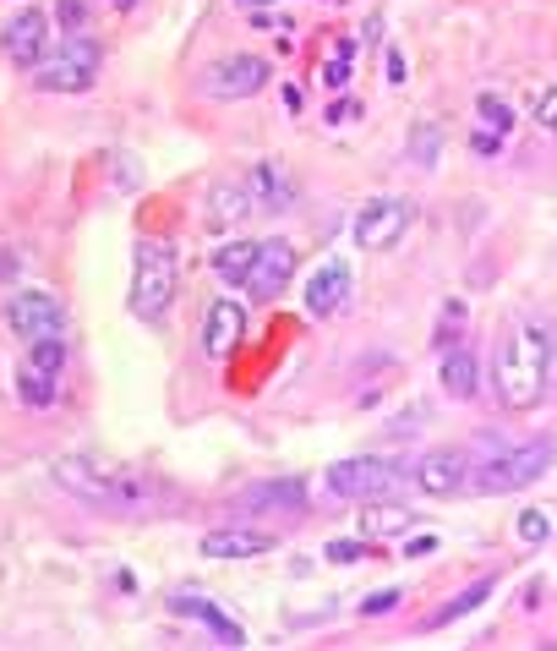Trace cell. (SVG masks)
<instances>
[{
    "label": "cell",
    "mask_w": 557,
    "mask_h": 651,
    "mask_svg": "<svg viewBox=\"0 0 557 651\" xmlns=\"http://www.w3.org/2000/svg\"><path fill=\"white\" fill-rule=\"evenodd\" d=\"M246 214H252V197H246V186H241V181H219V186L208 192L203 219H208L214 230H230V225H241Z\"/></svg>",
    "instance_id": "44dd1931"
},
{
    "label": "cell",
    "mask_w": 557,
    "mask_h": 651,
    "mask_svg": "<svg viewBox=\"0 0 557 651\" xmlns=\"http://www.w3.org/2000/svg\"><path fill=\"white\" fill-rule=\"evenodd\" d=\"M99 67L105 56L94 39H66L61 50H45V61L34 67V83L45 94H88L99 83Z\"/></svg>",
    "instance_id": "5b68a950"
},
{
    "label": "cell",
    "mask_w": 557,
    "mask_h": 651,
    "mask_svg": "<svg viewBox=\"0 0 557 651\" xmlns=\"http://www.w3.org/2000/svg\"><path fill=\"white\" fill-rule=\"evenodd\" d=\"M241 335H246V306L230 301V296H219V301L208 306V323H203V357H214V362L230 357Z\"/></svg>",
    "instance_id": "5bb4252c"
},
{
    "label": "cell",
    "mask_w": 557,
    "mask_h": 651,
    "mask_svg": "<svg viewBox=\"0 0 557 651\" xmlns=\"http://www.w3.org/2000/svg\"><path fill=\"white\" fill-rule=\"evenodd\" d=\"M350 67H355V45L339 39V45L328 50V61H323V88H328V94H344V88H350Z\"/></svg>",
    "instance_id": "d4e9b609"
},
{
    "label": "cell",
    "mask_w": 557,
    "mask_h": 651,
    "mask_svg": "<svg viewBox=\"0 0 557 651\" xmlns=\"http://www.w3.org/2000/svg\"><path fill=\"white\" fill-rule=\"evenodd\" d=\"M404 230H410V203L404 197H377V203H366L355 214V246H366V252L399 246Z\"/></svg>",
    "instance_id": "9c48e42d"
},
{
    "label": "cell",
    "mask_w": 557,
    "mask_h": 651,
    "mask_svg": "<svg viewBox=\"0 0 557 651\" xmlns=\"http://www.w3.org/2000/svg\"><path fill=\"white\" fill-rule=\"evenodd\" d=\"M366 504H372V509L361 515V531L377 537V542L393 537V531H404V526L415 520V509H404V504H377V498H366Z\"/></svg>",
    "instance_id": "cb8c5ba5"
},
{
    "label": "cell",
    "mask_w": 557,
    "mask_h": 651,
    "mask_svg": "<svg viewBox=\"0 0 557 651\" xmlns=\"http://www.w3.org/2000/svg\"><path fill=\"white\" fill-rule=\"evenodd\" d=\"M323 558H328V564H361V558H372V547H366V542H328Z\"/></svg>",
    "instance_id": "f1b7e54d"
},
{
    "label": "cell",
    "mask_w": 557,
    "mask_h": 651,
    "mask_svg": "<svg viewBox=\"0 0 557 651\" xmlns=\"http://www.w3.org/2000/svg\"><path fill=\"white\" fill-rule=\"evenodd\" d=\"M328 121H355V99H339V105H328Z\"/></svg>",
    "instance_id": "e575fe53"
},
{
    "label": "cell",
    "mask_w": 557,
    "mask_h": 651,
    "mask_svg": "<svg viewBox=\"0 0 557 651\" xmlns=\"http://www.w3.org/2000/svg\"><path fill=\"white\" fill-rule=\"evenodd\" d=\"M45 50H50V17H45V12H34V7H28V12H17V17L7 23V56H12L17 67H28V72H34V67L45 61Z\"/></svg>",
    "instance_id": "4fadbf2b"
},
{
    "label": "cell",
    "mask_w": 557,
    "mask_h": 651,
    "mask_svg": "<svg viewBox=\"0 0 557 651\" xmlns=\"http://www.w3.org/2000/svg\"><path fill=\"white\" fill-rule=\"evenodd\" d=\"M290 274H295V246L274 236V241H257V263H252L241 290H252L257 301H274V296L290 290Z\"/></svg>",
    "instance_id": "30bf717a"
},
{
    "label": "cell",
    "mask_w": 557,
    "mask_h": 651,
    "mask_svg": "<svg viewBox=\"0 0 557 651\" xmlns=\"http://www.w3.org/2000/svg\"><path fill=\"white\" fill-rule=\"evenodd\" d=\"M328 493L334 498H388L399 482H404V471L393 466V460H383V455H355V460H339V466H328Z\"/></svg>",
    "instance_id": "8992f818"
},
{
    "label": "cell",
    "mask_w": 557,
    "mask_h": 651,
    "mask_svg": "<svg viewBox=\"0 0 557 651\" xmlns=\"http://www.w3.org/2000/svg\"><path fill=\"white\" fill-rule=\"evenodd\" d=\"M552 357H557V329L541 317H524L502 335L497 346V367H492V384H497V400L502 411H535L546 395H552Z\"/></svg>",
    "instance_id": "6da1fadb"
},
{
    "label": "cell",
    "mask_w": 557,
    "mask_h": 651,
    "mask_svg": "<svg viewBox=\"0 0 557 651\" xmlns=\"http://www.w3.org/2000/svg\"><path fill=\"white\" fill-rule=\"evenodd\" d=\"M7 329L23 335L28 346L34 340H56V335H66V306L50 290H17L7 301Z\"/></svg>",
    "instance_id": "52a82bcc"
},
{
    "label": "cell",
    "mask_w": 557,
    "mask_h": 651,
    "mask_svg": "<svg viewBox=\"0 0 557 651\" xmlns=\"http://www.w3.org/2000/svg\"><path fill=\"white\" fill-rule=\"evenodd\" d=\"M28 367L45 373V378H61V373H66V335H56V340H34V346H28Z\"/></svg>",
    "instance_id": "484cf974"
},
{
    "label": "cell",
    "mask_w": 557,
    "mask_h": 651,
    "mask_svg": "<svg viewBox=\"0 0 557 651\" xmlns=\"http://www.w3.org/2000/svg\"><path fill=\"white\" fill-rule=\"evenodd\" d=\"M175 285H181V274H175V252H170L165 241H137L132 312H137L143 323H159V317L170 312V301H175Z\"/></svg>",
    "instance_id": "3957f363"
},
{
    "label": "cell",
    "mask_w": 557,
    "mask_h": 651,
    "mask_svg": "<svg viewBox=\"0 0 557 651\" xmlns=\"http://www.w3.org/2000/svg\"><path fill=\"white\" fill-rule=\"evenodd\" d=\"M241 186H246L252 208H263V214H284V208L295 203V176H290L279 159H257V165L241 176Z\"/></svg>",
    "instance_id": "7c38bea8"
},
{
    "label": "cell",
    "mask_w": 557,
    "mask_h": 651,
    "mask_svg": "<svg viewBox=\"0 0 557 651\" xmlns=\"http://www.w3.org/2000/svg\"><path fill=\"white\" fill-rule=\"evenodd\" d=\"M241 509H246V515H290V509H306V482H301V477L257 482V487L241 493Z\"/></svg>",
    "instance_id": "9a60e30c"
},
{
    "label": "cell",
    "mask_w": 557,
    "mask_h": 651,
    "mask_svg": "<svg viewBox=\"0 0 557 651\" xmlns=\"http://www.w3.org/2000/svg\"><path fill=\"white\" fill-rule=\"evenodd\" d=\"M399 596H404V591H399V586H388V591L366 596V602H361V613H366V618H383V613H393V607H399Z\"/></svg>",
    "instance_id": "f546056e"
},
{
    "label": "cell",
    "mask_w": 557,
    "mask_h": 651,
    "mask_svg": "<svg viewBox=\"0 0 557 651\" xmlns=\"http://www.w3.org/2000/svg\"><path fill=\"white\" fill-rule=\"evenodd\" d=\"M535 116H541V126L557 137V88H546V94H541V110H535Z\"/></svg>",
    "instance_id": "1f68e13d"
},
{
    "label": "cell",
    "mask_w": 557,
    "mask_h": 651,
    "mask_svg": "<svg viewBox=\"0 0 557 651\" xmlns=\"http://www.w3.org/2000/svg\"><path fill=\"white\" fill-rule=\"evenodd\" d=\"M241 12H268V7H279V0H235Z\"/></svg>",
    "instance_id": "d590c367"
},
{
    "label": "cell",
    "mask_w": 557,
    "mask_h": 651,
    "mask_svg": "<svg viewBox=\"0 0 557 651\" xmlns=\"http://www.w3.org/2000/svg\"><path fill=\"white\" fill-rule=\"evenodd\" d=\"M437 547V537H415V542H404V558H426Z\"/></svg>",
    "instance_id": "836d02e7"
},
{
    "label": "cell",
    "mask_w": 557,
    "mask_h": 651,
    "mask_svg": "<svg viewBox=\"0 0 557 651\" xmlns=\"http://www.w3.org/2000/svg\"><path fill=\"white\" fill-rule=\"evenodd\" d=\"M475 110H481V132H470V148H475L481 159H492V154L508 143V132H513V105L497 99V94H481Z\"/></svg>",
    "instance_id": "ac0fdd59"
},
{
    "label": "cell",
    "mask_w": 557,
    "mask_h": 651,
    "mask_svg": "<svg viewBox=\"0 0 557 651\" xmlns=\"http://www.w3.org/2000/svg\"><path fill=\"white\" fill-rule=\"evenodd\" d=\"M197 553H208V558H257V553H274V537L246 531V526H225V531H208L197 542Z\"/></svg>",
    "instance_id": "d6986e66"
},
{
    "label": "cell",
    "mask_w": 557,
    "mask_h": 651,
    "mask_svg": "<svg viewBox=\"0 0 557 651\" xmlns=\"http://www.w3.org/2000/svg\"><path fill=\"white\" fill-rule=\"evenodd\" d=\"M410 482L426 498H453L470 482V455L464 449H432V455H421V466L410 471Z\"/></svg>",
    "instance_id": "8fae6325"
},
{
    "label": "cell",
    "mask_w": 557,
    "mask_h": 651,
    "mask_svg": "<svg viewBox=\"0 0 557 651\" xmlns=\"http://www.w3.org/2000/svg\"><path fill=\"white\" fill-rule=\"evenodd\" d=\"M519 537H524L530 547H541V542L552 537V515H546V509H524V515H519Z\"/></svg>",
    "instance_id": "83f0119b"
},
{
    "label": "cell",
    "mask_w": 557,
    "mask_h": 651,
    "mask_svg": "<svg viewBox=\"0 0 557 651\" xmlns=\"http://www.w3.org/2000/svg\"><path fill=\"white\" fill-rule=\"evenodd\" d=\"M492 591H497V580H492V575H481V580H475V586H464V591H459L453 602H443V607H437V613L426 618V629H448L453 618H464V613H475V607H481V602H486Z\"/></svg>",
    "instance_id": "7402d4cb"
},
{
    "label": "cell",
    "mask_w": 557,
    "mask_h": 651,
    "mask_svg": "<svg viewBox=\"0 0 557 651\" xmlns=\"http://www.w3.org/2000/svg\"><path fill=\"white\" fill-rule=\"evenodd\" d=\"M344 301H350V268L344 263H323L306 279V312L312 317H334V312H344Z\"/></svg>",
    "instance_id": "e0dca14e"
},
{
    "label": "cell",
    "mask_w": 557,
    "mask_h": 651,
    "mask_svg": "<svg viewBox=\"0 0 557 651\" xmlns=\"http://www.w3.org/2000/svg\"><path fill=\"white\" fill-rule=\"evenodd\" d=\"M263 88H268V61H263V56H230V61H219V67L203 72V94H208V99H225V105L252 99V94H263Z\"/></svg>",
    "instance_id": "ba28073f"
},
{
    "label": "cell",
    "mask_w": 557,
    "mask_h": 651,
    "mask_svg": "<svg viewBox=\"0 0 557 651\" xmlns=\"http://www.w3.org/2000/svg\"><path fill=\"white\" fill-rule=\"evenodd\" d=\"M170 607H175V613H186V618H197V624H203V629H208L219 646H246V629H241V624H230V618H225V613H219V607H214L203 591L181 586V591L170 596Z\"/></svg>",
    "instance_id": "2e32d148"
},
{
    "label": "cell",
    "mask_w": 557,
    "mask_h": 651,
    "mask_svg": "<svg viewBox=\"0 0 557 651\" xmlns=\"http://www.w3.org/2000/svg\"><path fill=\"white\" fill-rule=\"evenodd\" d=\"M61 23H66V28H83V23H88V0H61Z\"/></svg>",
    "instance_id": "4dcf8cb0"
},
{
    "label": "cell",
    "mask_w": 557,
    "mask_h": 651,
    "mask_svg": "<svg viewBox=\"0 0 557 651\" xmlns=\"http://www.w3.org/2000/svg\"><path fill=\"white\" fill-rule=\"evenodd\" d=\"M552 460H557V438H524V444L492 455V460L475 471V487H481V493H519V487L541 482Z\"/></svg>",
    "instance_id": "277c9868"
},
{
    "label": "cell",
    "mask_w": 557,
    "mask_h": 651,
    "mask_svg": "<svg viewBox=\"0 0 557 651\" xmlns=\"http://www.w3.org/2000/svg\"><path fill=\"white\" fill-rule=\"evenodd\" d=\"M56 482H61L72 498L94 504V509H126V515H137V509L154 504V482H148V477L116 471V466H99V460H83V455L56 460Z\"/></svg>",
    "instance_id": "7a4b0ae2"
},
{
    "label": "cell",
    "mask_w": 557,
    "mask_h": 651,
    "mask_svg": "<svg viewBox=\"0 0 557 651\" xmlns=\"http://www.w3.org/2000/svg\"><path fill=\"white\" fill-rule=\"evenodd\" d=\"M443 395L448 400H475L481 395V367L470 346H443Z\"/></svg>",
    "instance_id": "ffe728a7"
},
{
    "label": "cell",
    "mask_w": 557,
    "mask_h": 651,
    "mask_svg": "<svg viewBox=\"0 0 557 651\" xmlns=\"http://www.w3.org/2000/svg\"><path fill=\"white\" fill-rule=\"evenodd\" d=\"M252 263H257V241H225V246L214 252V274H219L225 285H246Z\"/></svg>",
    "instance_id": "603a6c76"
},
{
    "label": "cell",
    "mask_w": 557,
    "mask_h": 651,
    "mask_svg": "<svg viewBox=\"0 0 557 651\" xmlns=\"http://www.w3.org/2000/svg\"><path fill=\"white\" fill-rule=\"evenodd\" d=\"M17 395H23L28 406H50V400L61 395V378H45V373H34V367L23 362V378H17Z\"/></svg>",
    "instance_id": "4316f807"
},
{
    "label": "cell",
    "mask_w": 557,
    "mask_h": 651,
    "mask_svg": "<svg viewBox=\"0 0 557 651\" xmlns=\"http://www.w3.org/2000/svg\"><path fill=\"white\" fill-rule=\"evenodd\" d=\"M110 7H116V12H132V7H137V0H110Z\"/></svg>",
    "instance_id": "8d00e7d4"
},
{
    "label": "cell",
    "mask_w": 557,
    "mask_h": 651,
    "mask_svg": "<svg viewBox=\"0 0 557 651\" xmlns=\"http://www.w3.org/2000/svg\"><path fill=\"white\" fill-rule=\"evenodd\" d=\"M410 154H415L421 165H432V154H437V132H426V137L415 132V143H410Z\"/></svg>",
    "instance_id": "d6a6232c"
}]
</instances>
